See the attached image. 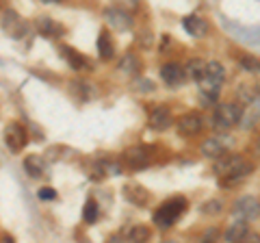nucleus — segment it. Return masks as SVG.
Masks as SVG:
<instances>
[{
    "mask_svg": "<svg viewBox=\"0 0 260 243\" xmlns=\"http://www.w3.org/2000/svg\"><path fill=\"white\" fill-rule=\"evenodd\" d=\"M5 143H7V148H9L11 152H22L24 148H26V143H28L26 128H24L22 124H18V122H11V124L7 126V131H5Z\"/></svg>",
    "mask_w": 260,
    "mask_h": 243,
    "instance_id": "nucleus-7",
    "label": "nucleus"
},
{
    "mask_svg": "<svg viewBox=\"0 0 260 243\" xmlns=\"http://www.w3.org/2000/svg\"><path fill=\"white\" fill-rule=\"evenodd\" d=\"M121 196H124L126 202H130L133 206H139V208L148 206V202H150V191L137 183H126L124 189H121Z\"/></svg>",
    "mask_w": 260,
    "mask_h": 243,
    "instance_id": "nucleus-11",
    "label": "nucleus"
},
{
    "mask_svg": "<svg viewBox=\"0 0 260 243\" xmlns=\"http://www.w3.org/2000/svg\"><path fill=\"white\" fill-rule=\"evenodd\" d=\"M154 157H156V148L154 145H130V148L124 150V161H126V165L128 167H133V169H143V167H148Z\"/></svg>",
    "mask_w": 260,
    "mask_h": 243,
    "instance_id": "nucleus-3",
    "label": "nucleus"
},
{
    "mask_svg": "<svg viewBox=\"0 0 260 243\" xmlns=\"http://www.w3.org/2000/svg\"><path fill=\"white\" fill-rule=\"evenodd\" d=\"M215 237H219V230H217V228H210V230L204 234V243H210Z\"/></svg>",
    "mask_w": 260,
    "mask_h": 243,
    "instance_id": "nucleus-36",
    "label": "nucleus"
},
{
    "mask_svg": "<svg viewBox=\"0 0 260 243\" xmlns=\"http://www.w3.org/2000/svg\"><path fill=\"white\" fill-rule=\"evenodd\" d=\"M258 119H260V94L251 102H247L245 107H243V115H241V124L239 126L243 128V131H249Z\"/></svg>",
    "mask_w": 260,
    "mask_h": 243,
    "instance_id": "nucleus-17",
    "label": "nucleus"
},
{
    "mask_svg": "<svg viewBox=\"0 0 260 243\" xmlns=\"http://www.w3.org/2000/svg\"><path fill=\"white\" fill-rule=\"evenodd\" d=\"M37 198L44 200V202H50V200H56V191L52 187H42L37 191Z\"/></svg>",
    "mask_w": 260,
    "mask_h": 243,
    "instance_id": "nucleus-35",
    "label": "nucleus"
},
{
    "mask_svg": "<svg viewBox=\"0 0 260 243\" xmlns=\"http://www.w3.org/2000/svg\"><path fill=\"white\" fill-rule=\"evenodd\" d=\"M186 208H189V200H186L184 196H172L169 200L162 202L156 210H154L152 222L162 230L172 228V226L186 213Z\"/></svg>",
    "mask_w": 260,
    "mask_h": 243,
    "instance_id": "nucleus-1",
    "label": "nucleus"
},
{
    "mask_svg": "<svg viewBox=\"0 0 260 243\" xmlns=\"http://www.w3.org/2000/svg\"><path fill=\"white\" fill-rule=\"evenodd\" d=\"M176 128H178V135L180 137H195L204 128V117H202L200 111H189L176 122Z\"/></svg>",
    "mask_w": 260,
    "mask_h": 243,
    "instance_id": "nucleus-6",
    "label": "nucleus"
},
{
    "mask_svg": "<svg viewBox=\"0 0 260 243\" xmlns=\"http://www.w3.org/2000/svg\"><path fill=\"white\" fill-rule=\"evenodd\" d=\"M59 50L65 56V61L70 63L72 70H76V72H80V70H91V68H89V59H87V56H83L78 50H74L72 46H61Z\"/></svg>",
    "mask_w": 260,
    "mask_h": 243,
    "instance_id": "nucleus-19",
    "label": "nucleus"
},
{
    "mask_svg": "<svg viewBox=\"0 0 260 243\" xmlns=\"http://www.w3.org/2000/svg\"><path fill=\"white\" fill-rule=\"evenodd\" d=\"M254 172V165L251 163H243L241 167H237L234 172L225 174V176H219V185H221L223 189H230V187H237V185H241L245 178Z\"/></svg>",
    "mask_w": 260,
    "mask_h": 243,
    "instance_id": "nucleus-15",
    "label": "nucleus"
},
{
    "mask_svg": "<svg viewBox=\"0 0 260 243\" xmlns=\"http://www.w3.org/2000/svg\"><path fill=\"white\" fill-rule=\"evenodd\" d=\"M141 68H143V63L139 59V54H135V52H126L119 61V70L124 72V74H130V76H137L141 72Z\"/></svg>",
    "mask_w": 260,
    "mask_h": 243,
    "instance_id": "nucleus-24",
    "label": "nucleus"
},
{
    "mask_svg": "<svg viewBox=\"0 0 260 243\" xmlns=\"http://www.w3.org/2000/svg\"><path fill=\"white\" fill-rule=\"evenodd\" d=\"M35 28H37L39 35L48 37V39H54V37H63L65 35L63 24L54 22L52 18H48V15H39V18L35 20Z\"/></svg>",
    "mask_w": 260,
    "mask_h": 243,
    "instance_id": "nucleus-13",
    "label": "nucleus"
},
{
    "mask_svg": "<svg viewBox=\"0 0 260 243\" xmlns=\"http://www.w3.org/2000/svg\"><path fill=\"white\" fill-rule=\"evenodd\" d=\"M135 89H137V92H148V94H152L156 87H154V83H152V80H148V78H137Z\"/></svg>",
    "mask_w": 260,
    "mask_h": 243,
    "instance_id": "nucleus-34",
    "label": "nucleus"
},
{
    "mask_svg": "<svg viewBox=\"0 0 260 243\" xmlns=\"http://www.w3.org/2000/svg\"><path fill=\"white\" fill-rule=\"evenodd\" d=\"M182 28H184L191 37H206V35H208V31H210L208 22L202 18V15H195V13L186 15V18H182Z\"/></svg>",
    "mask_w": 260,
    "mask_h": 243,
    "instance_id": "nucleus-14",
    "label": "nucleus"
},
{
    "mask_svg": "<svg viewBox=\"0 0 260 243\" xmlns=\"http://www.w3.org/2000/svg\"><path fill=\"white\" fill-rule=\"evenodd\" d=\"M239 66L245 72H249V74H258L260 72V59L258 56H251V54H243L239 59Z\"/></svg>",
    "mask_w": 260,
    "mask_h": 243,
    "instance_id": "nucleus-28",
    "label": "nucleus"
},
{
    "mask_svg": "<svg viewBox=\"0 0 260 243\" xmlns=\"http://www.w3.org/2000/svg\"><path fill=\"white\" fill-rule=\"evenodd\" d=\"M113 54H115V44H113V37L109 33V28H102L100 35H98V56L102 61H111Z\"/></svg>",
    "mask_w": 260,
    "mask_h": 243,
    "instance_id": "nucleus-20",
    "label": "nucleus"
},
{
    "mask_svg": "<svg viewBox=\"0 0 260 243\" xmlns=\"http://www.w3.org/2000/svg\"><path fill=\"white\" fill-rule=\"evenodd\" d=\"M258 215H260V200L256 196H241L232 204V217L254 222Z\"/></svg>",
    "mask_w": 260,
    "mask_h": 243,
    "instance_id": "nucleus-4",
    "label": "nucleus"
},
{
    "mask_svg": "<svg viewBox=\"0 0 260 243\" xmlns=\"http://www.w3.org/2000/svg\"><path fill=\"white\" fill-rule=\"evenodd\" d=\"M223 210V202L221 200H208V202H204V206H202V213L204 215H219Z\"/></svg>",
    "mask_w": 260,
    "mask_h": 243,
    "instance_id": "nucleus-31",
    "label": "nucleus"
},
{
    "mask_svg": "<svg viewBox=\"0 0 260 243\" xmlns=\"http://www.w3.org/2000/svg\"><path fill=\"white\" fill-rule=\"evenodd\" d=\"M160 78H162V83H165L167 87H180L184 83V78H186V68H182L180 63H176V61H167V63H162L160 66Z\"/></svg>",
    "mask_w": 260,
    "mask_h": 243,
    "instance_id": "nucleus-9",
    "label": "nucleus"
},
{
    "mask_svg": "<svg viewBox=\"0 0 260 243\" xmlns=\"http://www.w3.org/2000/svg\"><path fill=\"white\" fill-rule=\"evenodd\" d=\"M148 124H150L152 131L162 133V131H167V128L174 124V115H172V111H169L167 107H156V109L150 111Z\"/></svg>",
    "mask_w": 260,
    "mask_h": 243,
    "instance_id": "nucleus-12",
    "label": "nucleus"
},
{
    "mask_svg": "<svg viewBox=\"0 0 260 243\" xmlns=\"http://www.w3.org/2000/svg\"><path fill=\"white\" fill-rule=\"evenodd\" d=\"M3 33L11 39H22L28 33V24L24 22L13 9H5L3 11Z\"/></svg>",
    "mask_w": 260,
    "mask_h": 243,
    "instance_id": "nucleus-5",
    "label": "nucleus"
},
{
    "mask_svg": "<svg viewBox=\"0 0 260 243\" xmlns=\"http://www.w3.org/2000/svg\"><path fill=\"white\" fill-rule=\"evenodd\" d=\"M241 115H243V107H239L237 102H221L217 104L213 113V126L219 128V131H228V128L241 124Z\"/></svg>",
    "mask_w": 260,
    "mask_h": 243,
    "instance_id": "nucleus-2",
    "label": "nucleus"
},
{
    "mask_svg": "<svg viewBox=\"0 0 260 243\" xmlns=\"http://www.w3.org/2000/svg\"><path fill=\"white\" fill-rule=\"evenodd\" d=\"M24 172L30 178H42L46 172V157L42 159L39 155H28L24 159Z\"/></svg>",
    "mask_w": 260,
    "mask_h": 243,
    "instance_id": "nucleus-23",
    "label": "nucleus"
},
{
    "mask_svg": "<svg viewBox=\"0 0 260 243\" xmlns=\"http://www.w3.org/2000/svg\"><path fill=\"white\" fill-rule=\"evenodd\" d=\"M98 217H100V206H98V202L93 198H89L83 206V222L85 224H95Z\"/></svg>",
    "mask_w": 260,
    "mask_h": 243,
    "instance_id": "nucleus-27",
    "label": "nucleus"
},
{
    "mask_svg": "<svg viewBox=\"0 0 260 243\" xmlns=\"http://www.w3.org/2000/svg\"><path fill=\"white\" fill-rule=\"evenodd\" d=\"M245 161H243V157H239V155H225L223 157H219L217 159V163H215V167H213V172H215V176L219 178V176H225V174H230V172H234L237 167H241Z\"/></svg>",
    "mask_w": 260,
    "mask_h": 243,
    "instance_id": "nucleus-16",
    "label": "nucleus"
},
{
    "mask_svg": "<svg viewBox=\"0 0 260 243\" xmlns=\"http://www.w3.org/2000/svg\"><path fill=\"white\" fill-rule=\"evenodd\" d=\"M186 74H189L195 83H200V80L206 76V63L202 59H191L186 63Z\"/></svg>",
    "mask_w": 260,
    "mask_h": 243,
    "instance_id": "nucleus-25",
    "label": "nucleus"
},
{
    "mask_svg": "<svg viewBox=\"0 0 260 243\" xmlns=\"http://www.w3.org/2000/svg\"><path fill=\"white\" fill-rule=\"evenodd\" d=\"M104 20H107V24L113 31H119V33H126V31L133 28V15H130V11L119 9L115 5L104 11Z\"/></svg>",
    "mask_w": 260,
    "mask_h": 243,
    "instance_id": "nucleus-8",
    "label": "nucleus"
},
{
    "mask_svg": "<svg viewBox=\"0 0 260 243\" xmlns=\"http://www.w3.org/2000/svg\"><path fill=\"white\" fill-rule=\"evenodd\" d=\"M258 150H260V137H258Z\"/></svg>",
    "mask_w": 260,
    "mask_h": 243,
    "instance_id": "nucleus-38",
    "label": "nucleus"
},
{
    "mask_svg": "<svg viewBox=\"0 0 260 243\" xmlns=\"http://www.w3.org/2000/svg\"><path fill=\"white\" fill-rule=\"evenodd\" d=\"M206 76L208 78H215V80H225V68L221 66L219 61H210V63H206Z\"/></svg>",
    "mask_w": 260,
    "mask_h": 243,
    "instance_id": "nucleus-30",
    "label": "nucleus"
},
{
    "mask_svg": "<svg viewBox=\"0 0 260 243\" xmlns=\"http://www.w3.org/2000/svg\"><path fill=\"white\" fill-rule=\"evenodd\" d=\"M228 148H230V141L223 139V135H215V137H208V139L202 141L200 152H202V157H206V159H219L225 155Z\"/></svg>",
    "mask_w": 260,
    "mask_h": 243,
    "instance_id": "nucleus-10",
    "label": "nucleus"
},
{
    "mask_svg": "<svg viewBox=\"0 0 260 243\" xmlns=\"http://www.w3.org/2000/svg\"><path fill=\"white\" fill-rule=\"evenodd\" d=\"M42 3H65V0H42Z\"/></svg>",
    "mask_w": 260,
    "mask_h": 243,
    "instance_id": "nucleus-37",
    "label": "nucleus"
},
{
    "mask_svg": "<svg viewBox=\"0 0 260 243\" xmlns=\"http://www.w3.org/2000/svg\"><path fill=\"white\" fill-rule=\"evenodd\" d=\"M223 24L230 26V22L223 18ZM232 35L243 39V42H251V44H260V26H254V28H245V26H239V24H232L230 26Z\"/></svg>",
    "mask_w": 260,
    "mask_h": 243,
    "instance_id": "nucleus-21",
    "label": "nucleus"
},
{
    "mask_svg": "<svg viewBox=\"0 0 260 243\" xmlns=\"http://www.w3.org/2000/svg\"><path fill=\"white\" fill-rule=\"evenodd\" d=\"M200 94L204 96V98L208 100V102H215L217 98H219V94H221V80H215V78H208V76H204L200 80Z\"/></svg>",
    "mask_w": 260,
    "mask_h": 243,
    "instance_id": "nucleus-22",
    "label": "nucleus"
},
{
    "mask_svg": "<svg viewBox=\"0 0 260 243\" xmlns=\"http://www.w3.org/2000/svg\"><path fill=\"white\" fill-rule=\"evenodd\" d=\"M258 94H260V92H258V89H256L254 85H249V83H243V85L239 87V94H237V96H239V100L243 102V107H245V104L254 100Z\"/></svg>",
    "mask_w": 260,
    "mask_h": 243,
    "instance_id": "nucleus-29",
    "label": "nucleus"
},
{
    "mask_svg": "<svg viewBox=\"0 0 260 243\" xmlns=\"http://www.w3.org/2000/svg\"><path fill=\"white\" fill-rule=\"evenodd\" d=\"M113 5L119 7V9H124V11H137V7H139V0H113Z\"/></svg>",
    "mask_w": 260,
    "mask_h": 243,
    "instance_id": "nucleus-33",
    "label": "nucleus"
},
{
    "mask_svg": "<svg viewBox=\"0 0 260 243\" xmlns=\"http://www.w3.org/2000/svg\"><path fill=\"white\" fill-rule=\"evenodd\" d=\"M150 237H152V230L143 224H135L133 228H128V241L143 243V241H150Z\"/></svg>",
    "mask_w": 260,
    "mask_h": 243,
    "instance_id": "nucleus-26",
    "label": "nucleus"
},
{
    "mask_svg": "<svg viewBox=\"0 0 260 243\" xmlns=\"http://www.w3.org/2000/svg\"><path fill=\"white\" fill-rule=\"evenodd\" d=\"M249 237V222L247 220H234L230 226L225 228L223 232V239L228 243H234V241H243V239H247Z\"/></svg>",
    "mask_w": 260,
    "mask_h": 243,
    "instance_id": "nucleus-18",
    "label": "nucleus"
},
{
    "mask_svg": "<svg viewBox=\"0 0 260 243\" xmlns=\"http://www.w3.org/2000/svg\"><path fill=\"white\" fill-rule=\"evenodd\" d=\"M137 44H139L141 48H150L152 44H154V33L152 31L148 28V31H139V33H137Z\"/></svg>",
    "mask_w": 260,
    "mask_h": 243,
    "instance_id": "nucleus-32",
    "label": "nucleus"
}]
</instances>
